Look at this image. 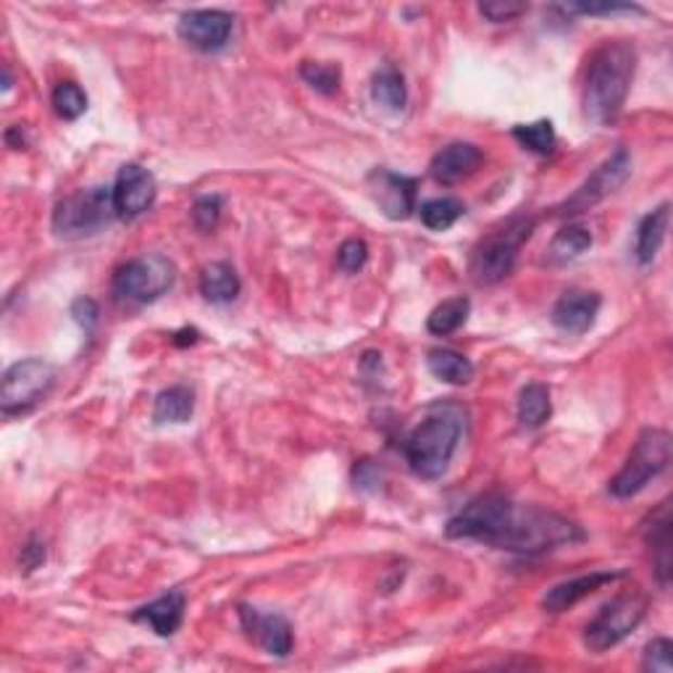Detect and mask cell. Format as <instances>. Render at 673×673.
Listing matches in <instances>:
<instances>
[{
  "label": "cell",
  "instance_id": "1",
  "mask_svg": "<svg viewBox=\"0 0 673 673\" xmlns=\"http://www.w3.org/2000/svg\"><path fill=\"white\" fill-rule=\"evenodd\" d=\"M445 532L450 539H477L519 556H542L584 539L576 521L539 505L516 503L500 492L473 497L447 521Z\"/></svg>",
  "mask_w": 673,
  "mask_h": 673
},
{
  "label": "cell",
  "instance_id": "2",
  "mask_svg": "<svg viewBox=\"0 0 673 673\" xmlns=\"http://www.w3.org/2000/svg\"><path fill=\"white\" fill-rule=\"evenodd\" d=\"M637 72V48L626 40H608L592 53L584 79V116L608 127L621 116Z\"/></svg>",
  "mask_w": 673,
  "mask_h": 673
},
{
  "label": "cell",
  "instance_id": "3",
  "mask_svg": "<svg viewBox=\"0 0 673 673\" xmlns=\"http://www.w3.org/2000/svg\"><path fill=\"white\" fill-rule=\"evenodd\" d=\"M466 434V408L458 403H437L410 429L403 453L416 477L440 479L450 466L455 450Z\"/></svg>",
  "mask_w": 673,
  "mask_h": 673
},
{
  "label": "cell",
  "instance_id": "4",
  "mask_svg": "<svg viewBox=\"0 0 673 673\" xmlns=\"http://www.w3.org/2000/svg\"><path fill=\"white\" fill-rule=\"evenodd\" d=\"M534 227H537V221L521 216V219H510L503 229L484 237L471 251L469 274L473 282L490 287L508 279L516 269L521 245L532 237Z\"/></svg>",
  "mask_w": 673,
  "mask_h": 673
},
{
  "label": "cell",
  "instance_id": "5",
  "mask_svg": "<svg viewBox=\"0 0 673 673\" xmlns=\"http://www.w3.org/2000/svg\"><path fill=\"white\" fill-rule=\"evenodd\" d=\"M671 464V434L665 429H645L639 434L637 445H634L632 455H628L626 466L610 479L608 492L619 500H628L637 497L652 479L669 469Z\"/></svg>",
  "mask_w": 673,
  "mask_h": 673
},
{
  "label": "cell",
  "instance_id": "6",
  "mask_svg": "<svg viewBox=\"0 0 673 673\" xmlns=\"http://www.w3.org/2000/svg\"><path fill=\"white\" fill-rule=\"evenodd\" d=\"M116 219L111 187H90L68 195L55 205L53 232L61 240H85L101 234Z\"/></svg>",
  "mask_w": 673,
  "mask_h": 673
},
{
  "label": "cell",
  "instance_id": "7",
  "mask_svg": "<svg viewBox=\"0 0 673 673\" xmlns=\"http://www.w3.org/2000/svg\"><path fill=\"white\" fill-rule=\"evenodd\" d=\"M647 608H650V597L642 589H628L613 597L584 628V647L592 652L613 650L645 621Z\"/></svg>",
  "mask_w": 673,
  "mask_h": 673
},
{
  "label": "cell",
  "instance_id": "8",
  "mask_svg": "<svg viewBox=\"0 0 673 673\" xmlns=\"http://www.w3.org/2000/svg\"><path fill=\"white\" fill-rule=\"evenodd\" d=\"M177 282V266L161 253H145L127 261L114 274V295L124 303H155Z\"/></svg>",
  "mask_w": 673,
  "mask_h": 673
},
{
  "label": "cell",
  "instance_id": "9",
  "mask_svg": "<svg viewBox=\"0 0 673 673\" xmlns=\"http://www.w3.org/2000/svg\"><path fill=\"white\" fill-rule=\"evenodd\" d=\"M55 366L42 358H24L9 366L3 373V390H0V405L5 416H24L35 408L48 392L53 390Z\"/></svg>",
  "mask_w": 673,
  "mask_h": 673
},
{
  "label": "cell",
  "instance_id": "10",
  "mask_svg": "<svg viewBox=\"0 0 673 673\" xmlns=\"http://www.w3.org/2000/svg\"><path fill=\"white\" fill-rule=\"evenodd\" d=\"M628 177H632V155H628L626 148H619V151L592 172V177L573 192L569 201L560 205L558 214L576 216L595 208L597 203H602L608 195H613L621 185H626Z\"/></svg>",
  "mask_w": 673,
  "mask_h": 673
},
{
  "label": "cell",
  "instance_id": "11",
  "mask_svg": "<svg viewBox=\"0 0 673 673\" xmlns=\"http://www.w3.org/2000/svg\"><path fill=\"white\" fill-rule=\"evenodd\" d=\"M155 177L140 164H127L118 168L116 182L111 187V195H114V211L116 219L132 221L140 219L145 211H151L155 203Z\"/></svg>",
  "mask_w": 673,
  "mask_h": 673
},
{
  "label": "cell",
  "instance_id": "12",
  "mask_svg": "<svg viewBox=\"0 0 673 673\" xmlns=\"http://www.w3.org/2000/svg\"><path fill=\"white\" fill-rule=\"evenodd\" d=\"M177 33L190 48L201 53H216L221 48H227L229 37L234 33V18L232 14L219 9H201V11H187L179 18Z\"/></svg>",
  "mask_w": 673,
  "mask_h": 673
},
{
  "label": "cell",
  "instance_id": "13",
  "mask_svg": "<svg viewBox=\"0 0 673 673\" xmlns=\"http://www.w3.org/2000/svg\"><path fill=\"white\" fill-rule=\"evenodd\" d=\"M416 190L419 182L405 174H395L390 168H373L369 174V192L373 203L382 208V214L392 221L408 219L416 211Z\"/></svg>",
  "mask_w": 673,
  "mask_h": 673
},
{
  "label": "cell",
  "instance_id": "14",
  "mask_svg": "<svg viewBox=\"0 0 673 673\" xmlns=\"http://www.w3.org/2000/svg\"><path fill=\"white\" fill-rule=\"evenodd\" d=\"M240 621L247 637H251L255 645L264 647L269 656L287 658L292 652L295 637H292V626L284 615L261 613V610L251 606H240Z\"/></svg>",
  "mask_w": 673,
  "mask_h": 673
},
{
  "label": "cell",
  "instance_id": "15",
  "mask_svg": "<svg viewBox=\"0 0 673 673\" xmlns=\"http://www.w3.org/2000/svg\"><path fill=\"white\" fill-rule=\"evenodd\" d=\"M602 297L592 290H573L563 292L558 303L553 305V323L566 334H584L595 327L597 314H600Z\"/></svg>",
  "mask_w": 673,
  "mask_h": 673
},
{
  "label": "cell",
  "instance_id": "16",
  "mask_svg": "<svg viewBox=\"0 0 673 673\" xmlns=\"http://www.w3.org/2000/svg\"><path fill=\"white\" fill-rule=\"evenodd\" d=\"M484 164L482 148L471 145V142H453V145L442 148V151L432 158V177L440 185H458L464 179L473 177Z\"/></svg>",
  "mask_w": 673,
  "mask_h": 673
},
{
  "label": "cell",
  "instance_id": "17",
  "mask_svg": "<svg viewBox=\"0 0 673 673\" xmlns=\"http://www.w3.org/2000/svg\"><path fill=\"white\" fill-rule=\"evenodd\" d=\"M621 576L623 573H615V571H592L587 573V576H579V579H571V582L556 584V587L542 597V608H545L547 613H563V610L573 608L576 602H582L584 597L595 595L597 589H602L606 584H613L615 579H621Z\"/></svg>",
  "mask_w": 673,
  "mask_h": 673
},
{
  "label": "cell",
  "instance_id": "18",
  "mask_svg": "<svg viewBox=\"0 0 673 673\" xmlns=\"http://www.w3.org/2000/svg\"><path fill=\"white\" fill-rule=\"evenodd\" d=\"M645 542L652 550V566L660 587L671 582V503L663 500L645 523Z\"/></svg>",
  "mask_w": 673,
  "mask_h": 673
},
{
  "label": "cell",
  "instance_id": "19",
  "mask_svg": "<svg viewBox=\"0 0 673 673\" xmlns=\"http://www.w3.org/2000/svg\"><path fill=\"white\" fill-rule=\"evenodd\" d=\"M185 606H187L185 592L174 589V592H168V595L158 597V600L142 606L140 610H135L132 619L137 623L151 626L158 637H172V634H177L179 626H182Z\"/></svg>",
  "mask_w": 673,
  "mask_h": 673
},
{
  "label": "cell",
  "instance_id": "20",
  "mask_svg": "<svg viewBox=\"0 0 673 673\" xmlns=\"http://www.w3.org/2000/svg\"><path fill=\"white\" fill-rule=\"evenodd\" d=\"M671 221V205L660 203L656 211L645 216L637 227V240H634V258L639 266H650L658 258L660 247L665 242V232H669Z\"/></svg>",
  "mask_w": 673,
  "mask_h": 673
},
{
  "label": "cell",
  "instance_id": "21",
  "mask_svg": "<svg viewBox=\"0 0 673 673\" xmlns=\"http://www.w3.org/2000/svg\"><path fill=\"white\" fill-rule=\"evenodd\" d=\"M240 277H237L234 266L227 264V261H216V264H208L201 271V295L208 303H232L240 295Z\"/></svg>",
  "mask_w": 673,
  "mask_h": 673
},
{
  "label": "cell",
  "instance_id": "22",
  "mask_svg": "<svg viewBox=\"0 0 673 673\" xmlns=\"http://www.w3.org/2000/svg\"><path fill=\"white\" fill-rule=\"evenodd\" d=\"M192 410H195V392L185 384H174V388L161 390L153 403V421L155 423H185L190 421Z\"/></svg>",
  "mask_w": 673,
  "mask_h": 673
},
{
  "label": "cell",
  "instance_id": "23",
  "mask_svg": "<svg viewBox=\"0 0 673 673\" xmlns=\"http://www.w3.org/2000/svg\"><path fill=\"white\" fill-rule=\"evenodd\" d=\"M592 247V232L584 224H569V227L558 229L553 242L547 245V261L550 264H571V261L582 258Z\"/></svg>",
  "mask_w": 673,
  "mask_h": 673
},
{
  "label": "cell",
  "instance_id": "24",
  "mask_svg": "<svg viewBox=\"0 0 673 673\" xmlns=\"http://www.w3.org/2000/svg\"><path fill=\"white\" fill-rule=\"evenodd\" d=\"M429 371L447 384H469L473 379V364L464 353H455L450 347H434L427 358Z\"/></svg>",
  "mask_w": 673,
  "mask_h": 673
},
{
  "label": "cell",
  "instance_id": "25",
  "mask_svg": "<svg viewBox=\"0 0 673 673\" xmlns=\"http://www.w3.org/2000/svg\"><path fill=\"white\" fill-rule=\"evenodd\" d=\"M553 416L550 388L542 382H532L519 395V421L526 429H539Z\"/></svg>",
  "mask_w": 673,
  "mask_h": 673
},
{
  "label": "cell",
  "instance_id": "26",
  "mask_svg": "<svg viewBox=\"0 0 673 673\" xmlns=\"http://www.w3.org/2000/svg\"><path fill=\"white\" fill-rule=\"evenodd\" d=\"M371 98L388 111H403L408 103V87H405V77L395 66H384L373 74L371 82Z\"/></svg>",
  "mask_w": 673,
  "mask_h": 673
},
{
  "label": "cell",
  "instance_id": "27",
  "mask_svg": "<svg viewBox=\"0 0 673 673\" xmlns=\"http://www.w3.org/2000/svg\"><path fill=\"white\" fill-rule=\"evenodd\" d=\"M469 314H471V301L469 297L458 295V297H450V301L440 303L437 308L429 314L427 319V329L432 334L437 336H447L453 332H458L460 327H464L466 321H469Z\"/></svg>",
  "mask_w": 673,
  "mask_h": 673
},
{
  "label": "cell",
  "instance_id": "28",
  "mask_svg": "<svg viewBox=\"0 0 673 673\" xmlns=\"http://www.w3.org/2000/svg\"><path fill=\"white\" fill-rule=\"evenodd\" d=\"M419 214L423 227L432 229V232H445L466 214V205L458 198H434V201L421 205Z\"/></svg>",
  "mask_w": 673,
  "mask_h": 673
},
{
  "label": "cell",
  "instance_id": "29",
  "mask_svg": "<svg viewBox=\"0 0 673 673\" xmlns=\"http://www.w3.org/2000/svg\"><path fill=\"white\" fill-rule=\"evenodd\" d=\"M513 137L521 142L526 151L537 153V155H550L556 151V127H553L550 118H539V122L532 124H516Z\"/></svg>",
  "mask_w": 673,
  "mask_h": 673
},
{
  "label": "cell",
  "instance_id": "30",
  "mask_svg": "<svg viewBox=\"0 0 673 673\" xmlns=\"http://www.w3.org/2000/svg\"><path fill=\"white\" fill-rule=\"evenodd\" d=\"M53 109L64 122H77L87 111V96L77 82H61L53 90Z\"/></svg>",
  "mask_w": 673,
  "mask_h": 673
},
{
  "label": "cell",
  "instance_id": "31",
  "mask_svg": "<svg viewBox=\"0 0 673 673\" xmlns=\"http://www.w3.org/2000/svg\"><path fill=\"white\" fill-rule=\"evenodd\" d=\"M301 77L308 82L314 90L323 92V96H334L340 90L342 72L334 64H314V61H305L301 66Z\"/></svg>",
  "mask_w": 673,
  "mask_h": 673
},
{
  "label": "cell",
  "instance_id": "32",
  "mask_svg": "<svg viewBox=\"0 0 673 673\" xmlns=\"http://www.w3.org/2000/svg\"><path fill=\"white\" fill-rule=\"evenodd\" d=\"M224 211V198L211 192V195H201L192 205V224H195L201 232H214L221 221Z\"/></svg>",
  "mask_w": 673,
  "mask_h": 673
},
{
  "label": "cell",
  "instance_id": "33",
  "mask_svg": "<svg viewBox=\"0 0 673 673\" xmlns=\"http://www.w3.org/2000/svg\"><path fill=\"white\" fill-rule=\"evenodd\" d=\"M369 264V245L358 237L353 240H345L336 251V266H340L345 274H358L364 266Z\"/></svg>",
  "mask_w": 673,
  "mask_h": 673
},
{
  "label": "cell",
  "instance_id": "34",
  "mask_svg": "<svg viewBox=\"0 0 673 673\" xmlns=\"http://www.w3.org/2000/svg\"><path fill=\"white\" fill-rule=\"evenodd\" d=\"M671 652H673L671 639H665V637L652 639L650 645L645 647V660H642V669L652 671V673H671L673 671Z\"/></svg>",
  "mask_w": 673,
  "mask_h": 673
},
{
  "label": "cell",
  "instance_id": "35",
  "mask_svg": "<svg viewBox=\"0 0 673 673\" xmlns=\"http://www.w3.org/2000/svg\"><path fill=\"white\" fill-rule=\"evenodd\" d=\"M526 3H513V0H490V3H479V14L490 18L492 24L513 22L521 14H526Z\"/></svg>",
  "mask_w": 673,
  "mask_h": 673
},
{
  "label": "cell",
  "instance_id": "36",
  "mask_svg": "<svg viewBox=\"0 0 673 673\" xmlns=\"http://www.w3.org/2000/svg\"><path fill=\"white\" fill-rule=\"evenodd\" d=\"M569 11L584 16H600V14H642L639 5H626V3H582L571 5Z\"/></svg>",
  "mask_w": 673,
  "mask_h": 673
},
{
  "label": "cell",
  "instance_id": "37",
  "mask_svg": "<svg viewBox=\"0 0 673 673\" xmlns=\"http://www.w3.org/2000/svg\"><path fill=\"white\" fill-rule=\"evenodd\" d=\"M353 479H355V487L377 490V484L382 482V469H379L373 460H360V464L353 469Z\"/></svg>",
  "mask_w": 673,
  "mask_h": 673
},
{
  "label": "cell",
  "instance_id": "38",
  "mask_svg": "<svg viewBox=\"0 0 673 673\" xmlns=\"http://www.w3.org/2000/svg\"><path fill=\"white\" fill-rule=\"evenodd\" d=\"M46 563V542H40L33 537L27 545L22 547V569L24 571H35Z\"/></svg>",
  "mask_w": 673,
  "mask_h": 673
},
{
  "label": "cell",
  "instance_id": "39",
  "mask_svg": "<svg viewBox=\"0 0 673 673\" xmlns=\"http://www.w3.org/2000/svg\"><path fill=\"white\" fill-rule=\"evenodd\" d=\"M72 314H74V319H77L87 329V332H90V329L96 327V321H98V305H96V301H90V297H82V301L74 303Z\"/></svg>",
  "mask_w": 673,
  "mask_h": 673
},
{
  "label": "cell",
  "instance_id": "40",
  "mask_svg": "<svg viewBox=\"0 0 673 673\" xmlns=\"http://www.w3.org/2000/svg\"><path fill=\"white\" fill-rule=\"evenodd\" d=\"M198 336H201V334H198V329H182V332L174 334V345H179V347L195 345Z\"/></svg>",
  "mask_w": 673,
  "mask_h": 673
}]
</instances>
